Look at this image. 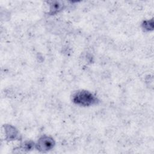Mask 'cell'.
<instances>
[{
  "label": "cell",
  "mask_w": 154,
  "mask_h": 154,
  "mask_svg": "<svg viewBox=\"0 0 154 154\" xmlns=\"http://www.w3.org/2000/svg\"><path fill=\"white\" fill-rule=\"evenodd\" d=\"M73 101L77 105L82 106H90L96 104L97 98L87 91H79L75 93L72 97Z\"/></svg>",
  "instance_id": "cell-1"
},
{
  "label": "cell",
  "mask_w": 154,
  "mask_h": 154,
  "mask_svg": "<svg viewBox=\"0 0 154 154\" xmlns=\"http://www.w3.org/2000/svg\"><path fill=\"white\" fill-rule=\"evenodd\" d=\"M54 141L53 139L49 137L44 136L41 137L38 140L37 144V147L38 150L42 152H45L51 149L54 147Z\"/></svg>",
  "instance_id": "cell-2"
},
{
  "label": "cell",
  "mask_w": 154,
  "mask_h": 154,
  "mask_svg": "<svg viewBox=\"0 0 154 154\" xmlns=\"http://www.w3.org/2000/svg\"><path fill=\"white\" fill-rule=\"evenodd\" d=\"M5 132L6 135L8 139L14 140L16 139L17 137V132L16 129L11 126H5Z\"/></svg>",
  "instance_id": "cell-3"
}]
</instances>
